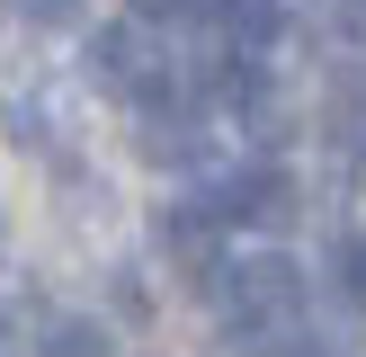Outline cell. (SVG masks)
Returning a JSON list of instances; mask_svg holds the SVG:
<instances>
[{
    "instance_id": "cell-6",
    "label": "cell",
    "mask_w": 366,
    "mask_h": 357,
    "mask_svg": "<svg viewBox=\"0 0 366 357\" xmlns=\"http://www.w3.org/2000/svg\"><path fill=\"white\" fill-rule=\"evenodd\" d=\"M27 9H36V18H63V9H81V0H27Z\"/></svg>"
},
{
    "instance_id": "cell-4",
    "label": "cell",
    "mask_w": 366,
    "mask_h": 357,
    "mask_svg": "<svg viewBox=\"0 0 366 357\" xmlns=\"http://www.w3.org/2000/svg\"><path fill=\"white\" fill-rule=\"evenodd\" d=\"M36 357H107V331H99V321H45Z\"/></svg>"
},
{
    "instance_id": "cell-2",
    "label": "cell",
    "mask_w": 366,
    "mask_h": 357,
    "mask_svg": "<svg viewBox=\"0 0 366 357\" xmlns=\"http://www.w3.org/2000/svg\"><path fill=\"white\" fill-rule=\"evenodd\" d=\"M322 134L340 143L349 161H366V63H349L331 81V107H322Z\"/></svg>"
},
{
    "instance_id": "cell-1",
    "label": "cell",
    "mask_w": 366,
    "mask_h": 357,
    "mask_svg": "<svg viewBox=\"0 0 366 357\" xmlns=\"http://www.w3.org/2000/svg\"><path fill=\"white\" fill-rule=\"evenodd\" d=\"M214 303H224L232 339H259V331H286L304 313V277L286 250H242L232 268H214Z\"/></svg>"
},
{
    "instance_id": "cell-5",
    "label": "cell",
    "mask_w": 366,
    "mask_h": 357,
    "mask_svg": "<svg viewBox=\"0 0 366 357\" xmlns=\"http://www.w3.org/2000/svg\"><path fill=\"white\" fill-rule=\"evenodd\" d=\"M340 277H349L357 295H366V241H340Z\"/></svg>"
},
{
    "instance_id": "cell-3",
    "label": "cell",
    "mask_w": 366,
    "mask_h": 357,
    "mask_svg": "<svg viewBox=\"0 0 366 357\" xmlns=\"http://www.w3.org/2000/svg\"><path fill=\"white\" fill-rule=\"evenodd\" d=\"M224 36H232L242 54H259V45H277V36H286V18L268 9V0H232V9H224Z\"/></svg>"
}]
</instances>
